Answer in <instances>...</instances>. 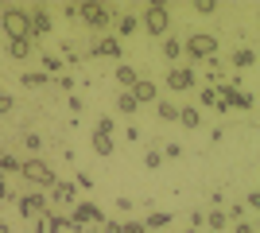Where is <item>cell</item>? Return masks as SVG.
Segmentation results:
<instances>
[{
  "mask_svg": "<svg viewBox=\"0 0 260 233\" xmlns=\"http://www.w3.org/2000/svg\"><path fill=\"white\" fill-rule=\"evenodd\" d=\"M82 109H86V101H82V97H74V93H70V113H82Z\"/></svg>",
  "mask_w": 260,
  "mask_h": 233,
  "instance_id": "b9f144b4",
  "label": "cell"
},
{
  "mask_svg": "<svg viewBox=\"0 0 260 233\" xmlns=\"http://www.w3.org/2000/svg\"><path fill=\"white\" fill-rule=\"evenodd\" d=\"M159 155H167V159H179V155H183V144H163Z\"/></svg>",
  "mask_w": 260,
  "mask_h": 233,
  "instance_id": "e575fe53",
  "label": "cell"
},
{
  "mask_svg": "<svg viewBox=\"0 0 260 233\" xmlns=\"http://www.w3.org/2000/svg\"><path fill=\"white\" fill-rule=\"evenodd\" d=\"M198 105H210V109H217V93H214V86H202V89H198Z\"/></svg>",
  "mask_w": 260,
  "mask_h": 233,
  "instance_id": "83f0119b",
  "label": "cell"
},
{
  "mask_svg": "<svg viewBox=\"0 0 260 233\" xmlns=\"http://www.w3.org/2000/svg\"><path fill=\"white\" fill-rule=\"evenodd\" d=\"M43 74L58 78V74H62V58H58V55H43Z\"/></svg>",
  "mask_w": 260,
  "mask_h": 233,
  "instance_id": "484cf974",
  "label": "cell"
},
{
  "mask_svg": "<svg viewBox=\"0 0 260 233\" xmlns=\"http://www.w3.org/2000/svg\"><path fill=\"white\" fill-rule=\"evenodd\" d=\"M136 109H140V105H136V97L124 89V93L117 97V113H124V117H136Z\"/></svg>",
  "mask_w": 260,
  "mask_h": 233,
  "instance_id": "cb8c5ba5",
  "label": "cell"
},
{
  "mask_svg": "<svg viewBox=\"0 0 260 233\" xmlns=\"http://www.w3.org/2000/svg\"><path fill=\"white\" fill-rule=\"evenodd\" d=\"M0 179H4V175H0Z\"/></svg>",
  "mask_w": 260,
  "mask_h": 233,
  "instance_id": "7dc6e473",
  "label": "cell"
},
{
  "mask_svg": "<svg viewBox=\"0 0 260 233\" xmlns=\"http://www.w3.org/2000/svg\"><path fill=\"white\" fill-rule=\"evenodd\" d=\"M4 198H12V190H8V183L0 179V202H4Z\"/></svg>",
  "mask_w": 260,
  "mask_h": 233,
  "instance_id": "7bdbcfd3",
  "label": "cell"
},
{
  "mask_svg": "<svg viewBox=\"0 0 260 233\" xmlns=\"http://www.w3.org/2000/svg\"><path fill=\"white\" fill-rule=\"evenodd\" d=\"M202 214L206 210H190V229H198V233H202Z\"/></svg>",
  "mask_w": 260,
  "mask_h": 233,
  "instance_id": "f35d334b",
  "label": "cell"
},
{
  "mask_svg": "<svg viewBox=\"0 0 260 233\" xmlns=\"http://www.w3.org/2000/svg\"><path fill=\"white\" fill-rule=\"evenodd\" d=\"M128 93L136 97V105H155V101H159V86H155L152 78H140V82H136Z\"/></svg>",
  "mask_w": 260,
  "mask_h": 233,
  "instance_id": "30bf717a",
  "label": "cell"
},
{
  "mask_svg": "<svg viewBox=\"0 0 260 233\" xmlns=\"http://www.w3.org/2000/svg\"><path fill=\"white\" fill-rule=\"evenodd\" d=\"M229 62H233L237 70H252L256 66V51H252V47H237V51L229 55Z\"/></svg>",
  "mask_w": 260,
  "mask_h": 233,
  "instance_id": "4fadbf2b",
  "label": "cell"
},
{
  "mask_svg": "<svg viewBox=\"0 0 260 233\" xmlns=\"http://www.w3.org/2000/svg\"><path fill=\"white\" fill-rule=\"evenodd\" d=\"M23 148L39 155V152H43V136H39V132H23Z\"/></svg>",
  "mask_w": 260,
  "mask_h": 233,
  "instance_id": "4316f807",
  "label": "cell"
},
{
  "mask_svg": "<svg viewBox=\"0 0 260 233\" xmlns=\"http://www.w3.org/2000/svg\"><path fill=\"white\" fill-rule=\"evenodd\" d=\"M20 202V218H27V222H35V218H43L51 206H47V194H23V198H16Z\"/></svg>",
  "mask_w": 260,
  "mask_h": 233,
  "instance_id": "ba28073f",
  "label": "cell"
},
{
  "mask_svg": "<svg viewBox=\"0 0 260 233\" xmlns=\"http://www.w3.org/2000/svg\"><path fill=\"white\" fill-rule=\"evenodd\" d=\"M0 233H12V229H8V222H0Z\"/></svg>",
  "mask_w": 260,
  "mask_h": 233,
  "instance_id": "f6af8a7d",
  "label": "cell"
},
{
  "mask_svg": "<svg viewBox=\"0 0 260 233\" xmlns=\"http://www.w3.org/2000/svg\"><path fill=\"white\" fill-rule=\"evenodd\" d=\"M233 233H256V225H252L249 218H245V222H237V225H233Z\"/></svg>",
  "mask_w": 260,
  "mask_h": 233,
  "instance_id": "60d3db41",
  "label": "cell"
},
{
  "mask_svg": "<svg viewBox=\"0 0 260 233\" xmlns=\"http://www.w3.org/2000/svg\"><path fill=\"white\" fill-rule=\"evenodd\" d=\"M113 128H117V121H113V117H101V121L93 124V132H105V136H113Z\"/></svg>",
  "mask_w": 260,
  "mask_h": 233,
  "instance_id": "1f68e13d",
  "label": "cell"
},
{
  "mask_svg": "<svg viewBox=\"0 0 260 233\" xmlns=\"http://www.w3.org/2000/svg\"><path fill=\"white\" fill-rule=\"evenodd\" d=\"M93 152H98L101 159H109V155L117 152V144H113V136H105V132H93Z\"/></svg>",
  "mask_w": 260,
  "mask_h": 233,
  "instance_id": "ac0fdd59",
  "label": "cell"
},
{
  "mask_svg": "<svg viewBox=\"0 0 260 233\" xmlns=\"http://www.w3.org/2000/svg\"><path fill=\"white\" fill-rule=\"evenodd\" d=\"M47 194H51V198H47V206H58V210H66V206H74V202H78L74 179H58V183H54Z\"/></svg>",
  "mask_w": 260,
  "mask_h": 233,
  "instance_id": "52a82bcc",
  "label": "cell"
},
{
  "mask_svg": "<svg viewBox=\"0 0 260 233\" xmlns=\"http://www.w3.org/2000/svg\"><path fill=\"white\" fill-rule=\"evenodd\" d=\"M179 124H183V128H198V124H202L198 105H183V109H179Z\"/></svg>",
  "mask_w": 260,
  "mask_h": 233,
  "instance_id": "9a60e30c",
  "label": "cell"
},
{
  "mask_svg": "<svg viewBox=\"0 0 260 233\" xmlns=\"http://www.w3.org/2000/svg\"><path fill=\"white\" fill-rule=\"evenodd\" d=\"M183 55H190L194 62H206V58H214L217 55V35H210V31H194L190 39L183 43Z\"/></svg>",
  "mask_w": 260,
  "mask_h": 233,
  "instance_id": "5b68a950",
  "label": "cell"
},
{
  "mask_svg": "<svg viewBox=\"0 0 260 233\" xmlns=\"http://www.w3.org/2000/svg\"><path fill=\"white\" fill-rule=\"evenodd\" d=\"M202 225H210V233H221L225 229V210H210V214H202Z\"/></svg>",
  "mask_w": 260,
  "mask_h": 233,
  "instance_id": "44dd1931",
  "label": "cell"
},
{
  "mask_svg": "<svg viewBox=\"0 0 260 233\" xmlns=\"http://www.w3.org/2000/svg\"><path fill=\"white\" fill-rule=\"evenodd\" d=\"M12 109H16V101H12V93H0V117H8Z\"/></svg>",
  "mask_w": 260,
  "mask_h": 233,
  "instance_id": "d590c367",
  "label": "cell"
},
{
  "mask_svg": "<svg viewBox=\"0 0 260 233\" xmlns=\"http://www.w3.org/2000/svg\"><path fill=\"white\" fill-rule=\"evenodd\" d=\"M155 117H159V121H179V105H171V101H155Z\"/></svg>",
  "mask_w": 260,
  "mask_h": 233,
  "instance_id": "d4e9b609",
  "label": "cell"
},
{
  "mask_svg": "<svg viewBox=\"0 0 260 233\" xmlns=\"http://www.w3.org/2000/svg\"><path fill=\"white\" fill-rule=\"evenodd\" d=\"M113 16H117V4H78V23H86L89 31H105L109 35Z\"/></svg>",
  "mask_w": 260,
  "mask_h": 233,
  "instance_id": "7a4b0ae2",
  "label": "cell"
},
{
  "mask_svg": "<svg viewBox=\"0 0 260 233\" xmlns=\"http://www.w3.org/2000/svg\"><path fill=\"white\" fill-rule=\"evenodd\" d=\"M0 175L8 179V175H20V159L12 152H0Z\"/></svg>",
  "mask_w": 260,
  "mask_h": 233,
  "instance_id": "7402d4cb",
  "label": "cell"
},
{
  "mask_svg": "<svg viewBox=\"0 0 260 233\" xmlns=\"http://www.w3.org/2000/svg\"><path fill=\"white\" fill-rule=\"evenodd\" d=\"M54 86H58V89H66V93H70V89H74V78H70V74H58V78H54Z\"/></svg>",
  "mask_w": 260,
  "mask_h": 233,
  "instance_id": "74e56055",
  "label": "cell"
},
{
  "mask_svg": "<svg viewBox=\"0 0 260 233\" xmlns=\"http://www.w3.org/2000/svg\"><path fill=\"white\" fill-rule=\"evenodd\" d=\"M113 27H117V39H128V35L140 31V20H136L132 12H124V16H117V20H113Z\"/></svg>",
  "mask_w": 260,
  "mask_h": 233,
  "instance_id": "7c38bea8",
  "label": "cell"
},
{
  "mask_svg": "<svg viewBox=\"0 0 260 233\" xmlns=\"http://www.w3.org/2000/svg\"><path fill=\"white\" fill-rule=\"evenodd\" d=\"M136 20H140V31H148L152 39H167L171 35V8L163 0H148L144 16H136Z\"/></svg>",
  "mask_w": 260,
  "mask_h": 233,
  "instance_id": "6da1fadb",
  "label": "cell"
},
{
  "mask_svg": "<svg viewBox=\"0 0 260 233\" xmlns=\"http://www.w3.org/2000/svg\"><path fill=\"white\" fill-rule=\"evenodd\" d=\"M202 66H206V70H210V74H214V78H221V70H225V62H221V58L214 55V58H206Z\"/></svg>",
  "mask_w": 260,
  "mask_h": 233,
  "instance_id": "d6a6232c",
  "label": "cell"
},
{
  "mask_svg": "<svg viewBox=\"0 0 260 233\" xmlns=\"http://www.w3.org/2000/svg\"><path fill=\"white\" fill-rule=\"evenodd\" d=\"M163 163V155H159V148H148V152H144V167H148V171H155V167Z\"/></svg>",
  "mask_w": 260,
  "mask_h": 233,
  "instance_id": "f546056e",
  "label": "cell"
},
{
  "mask_svg": "<svg viewBox=\"0 0 260 233\" xmlns=\"http://www.w3.org/2000/svg\"><path fill=\"white\" fill-rule=\"evenodd\" d=\"M120 233H148L144 222H120Z\"/></svg>",
  "mask_w": 260,
  "mask_h": 233,
  "instance_id": "8d00e7d4",
  "label": "cell"
},
{
  "mask_svg": "<svg viewBox=\"0 0 260 233\" xmlns=\"http://www.w3.org/2000/svg\"><path fill=\"white\" fill-rule=\"evenodd\" d=\"M198 86V74L190 66H171L167 70V89H194Z\"/></svg>",
  "mask_w": 260,
  "mask_h": 233,
  "instance_id": "9c48e42d",
  "label": "cell"
},
{
  "mask_svg": "<svg viewBox=\"0 0 260 233\" xmlns=\"http://www.w3.org/2000/svg\"><path fill=\"white\" fill-rule=\"evenodd\" d=\"M93 55H98V58H120V55H124V47H120L117 35H101L98 43H93Z\"/></svg>",
  "mask_w": 260,
  "mask_h": 233,
  "instance_id": "8fae6325",
  "label": "cell"
},
{
  "mask_svg": "<svg viewBox=\"0 0 260 233\" xmlns=\"http://www.w3.org/2000/svg\"><path fill=\"white\" fill-rule=\"evenodd\" d=\"M31 39H8V58H31Z\"/></svg>",
  "mask_w": 260,
  "mask_h": 233,
  "instance_id": "2e32d148",
  "label": "cell"
},
{
  "mask_svg": "<svg viewBox=\"0 0 260 233\" xmlns=\"http://www.w3.org/2000/svg\"><path fill=\"white\" fill-rule=\"evenodd\" d=\"M20 86H27V89H39V86H51V78H47L43 70H31V74H23V78H20Z\"/></svg>",
  "mask_w": 260,
  "mask_h": 233,
  "instance_id": "603a6c76",
  "label": "cell"
},
{
  "mask_svg": "<svg viewBox=\"0 0 260 233\" xmlns=\"http://www.w3.org/2000/svg\"><path fill=\"white\" fill-rule=\"evenodd\" d=\"M82 233H101V229H98V225H86V229H82Z\"/></svg>",
  "mask_w": 260,
  "mask_h": 233,
  "instance_id": "ee69618b",
  "label": "cell"
},
{
  "mask_svg": "<svg viewBox=\"0 0 260 233\" xmlns=\"http://www.w3.org/2000/svg\"><path fill=\"white\" fill-rule=\"evenodd\" d=\"M190 8H194L198 16H214V12H217V0H194Z\"/></svg>",
  "mask_w": 260,
  "mask_h": 233,
  "instance_id": "f1b7e54d",
  "label": "cell"
},
{
  "mask_svg": "<svg viewBox=\"0 0 260 233\" xmlns=\"http://www.w3.org/2000/svg\"><path fill=\"white\" fill-rule=\"evenodd\" d=\"M117 210L120 214H132V210H136V202H132V198H117Z\"/></svg>",
  "mask_w": 260,
  "mask_h": 233,
  "instance_id": "ab89813d",
  "label": "cell"
},
{
  "mask_svg": "<svg viewBox=\"0 0 260 233\" xmlns=\"http://www.w3.org/2000/svg\"><path fill=\"white\" fill-rule=\"evenodd\" d=\"M54 31V12L51 8H43V4H39V8H27V39H43V35H51Z\"/></svg>",
  "mask_w": 260,
  "mask_h": 233,
  "instance_id": "8992f818",
  "label": "cell"
},
{
  "mask_svg": "<svg viewBox=\"0 0 260 233\" xmlns=\"http://www.w3.org/2000/svg\"><path fill=\"white\" fill-rule=\"evenodd\" d=\"M186 233H198V229H186Z\"/></svg>",
  "mask_w": 260,
  "mask_h": 233,
  "instance_id": "bcb514c9",
  "label": "cell"
},
{
  "mask_svg": "<svg viewBox=\"0 0 260 233\" xmlns=\"http://www.w3.org/2000/svg\"><path fill=\"white\" fill-rule=\"evenodd\" d=\"M20 175L27 179L31 187H39V190H51L54 183H58L54 167L47 163V159H39V155H31V159H20Z\"/></svg>",
  "mask_w": 260,
  "mask_h": 233,
  "instance_id": "3957f363",
  "label": "cell"
},
{
  "mask_svg": "<svg viewBox=\"0 0 260 233\" xmlns=\"http://www.w3.org/2000/svg\"><path fill=\"white\" fill-rule=\"evenodd\" d=\"M93 183H98V179L89 175V171H78V179H74V187H78V190H93Z\"/></svg>",
  "mask_w": 260,
  "mask_h": 233,
  "instance_id": "4dcf8cb0",
  "label": "cell"
},
{
  "mask_svg": "<svg viewBox=\"0 0 260 233\" xmlns=\"http://www.w3.org/2000/svg\"><path fill=\"white\" fill-rule=\"evenodd\" d=\"M159 55L167 58V62H175V58L183 55V39H175V35H167V39H163V47H159Z\"/></svg>",
  "mask_w": 260,
  "mask_h": 233,
  "instance_id": "d6986e66",
  "label": "cell"
},
{
  "mask_svg": "<svg viewBox=\"0 0 260 233\" xmlns=\"http://www.w3.org/2000/svg\"><path fill=\"white\" fill-rule=\"evenodd\" d=\"M0 27L8 39H27V8L20 4H0Z\"/></svg>",
  "mask_w": 260,
  "mask_h": 233,
  "instance_id": "277c9868",
  "label": "cell"
},
{
  "mask_svg": "<svg viewBox=\"0 0 260 233\" xmlns=\"http://www.w3.org/2000/svg\"><path fill=\"white\" fill-rule=\"evenodd\" d=\"M241 206H245V210H260V190H249V194H245V202H241Z\"/></svg>",
  "mask_w": 260,
  "mask_h": 233,
  "instance_id": "836d02e7",
  "label": "cell"
},
{
  "mask_svg": "<svg viewBox=\"0 0 260 233\" xmlns=\"http://www.w3.org/2000/svg\"><path fill=\"white\" fill-rule=\"evenodd\" d=\"M117 82L124 89H132L136 82H140V74H136V66H128V62H117Z\"/></svg>",
  "mask_w": 260,
  "mask_h": 233,
  "instance_id": "e0dca14e",
  "label": "cell"
},
{
  "mask_svg": "<svg viewBox=\"0 0 260 233\" xmlns=\"http://www.w3.org/2000/svg\"><path fill=\"white\" fill-rule=\"evenodd\" d=\"M43 233H66V214L51 210V214L43 218Z\"/></svg>",
  "mask_w": 260,
  "mask_h": 233,
  "instance_id": "ffe728a7",
  "label": "cell"
},
{
  "mask_svg": "<svg viewBox=\"0 0 260 233\" xmlns=\"http://www.w3.org/2000/svg\"><path fill=\"white\" fill-rule=\"evenodd\" d=\"M171 218H175L171 210H152L148 218H144V229H148V233H155V229H167V225H171Z\"/></svg>",
  "mask_w": 260,
  "mask_h": 233,
  "instance_id": "5bb4252c",
  "label": "cell"
}]
</instances>
